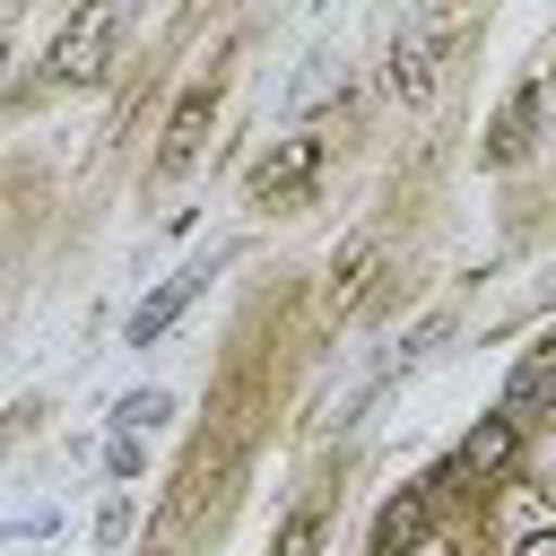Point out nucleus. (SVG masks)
<instances>
[{
    "label": "nucleus",
    "instance_id": "obj_1",
    "mask_svg": "<svg viewBox=\"0 0 556 556\" xmlns=\"http://www.w3.org/2000/svg\"><path fill=\"white\" fill-rule=\"evenodd\" d=\"M113 35H122V17H113V9H87V17H78L61 43H52V78H104Z\"/></svg>",
    "mask_w": 556,
    "mask_h": 556
},
{
    "label": "nucleus",
    "instance_id": "obj_2",
    "mask_svg": "<svg viewBox=\"0 0 556 556\" xmlns=\"http://www.w3.org/2000/svg\"><path fill=\"white\" fill-rule=\"evenodd\" d=\"M200 278H208V269H182V278H165V287H156V295H148L139 313H130V348H148V339H165V321H174V313H182V304L200 295Z\"/></svg>",
    "mask_w": 556,
    "mask_h": 556
},
{
    "label": "nucleus",
    "instance_id": "obj_3",
    "mask_svg": "<svg viewBox=\"0 0 556 556\" xmlns=\"http://www.w3.org/2000/svg\"><path fill=\"white\" fill-rule=\"evenodd\" d=\"M313 165H321V139H295L287 156H269V165L252 174V191H261V200H295V191L313 182Z\"/></svg>",
    "mask_w": 556,
    "mask_h": 556
},
{
    "label": "nucleus",
    "instance_id": "obj_4",
    "mask_svg": "<svg viewBox=\"0 0 556 556\" xmlns=\"http://www.w3.org/2000/svg\"><path fill=\"white\" fill-rule=\"evenodd\" d=\"M200 122H208V87H191V96L174 104V130H165V148H156V165H165V174H182V165L200 156Z\"/></svg>",
    "mask_w": 556,
    "mask_h": 556
},
{
    "label": "nucleus",
    "instance_id": "obj_5",
    "mask_svg": "<svg viewBox=\"0 0 556 556\" xmlns=\"http://www.w3.org/2000/svg\"><path fill=\"white\" fill-rule=\"evenodd\" d=\"M417 530H426V495L408 486V495H391V504H382V521H374V556H400Z\"/></svg>",
    "mask_w": 556,
    "mask_h": 556
},
{
    "label": "nucleus",
    "instance_id": "obj_6",
    "mask_svg": "<svg viewBox=\"0 0 556 556\" xmlns=\"http://www.w3.org/2000/svg\"><path fill=\"white\" fill-rule=\"evenodd\" d=\"M547 400H556V348H547V356H530V365L504 382V417H521V408H547Z\"/></svg>",
    "mask_w": 556,
    "mask_h": 556
},
{
    "label": "nucleus",
    "instance_id": "obj_7",
    "mask_svg": "<svg viewBox=\"0 0 556 556\" xmlns=\"http://www.w3.org/2000/svg\"><path fill=\"white\" fill-rule=\"evenodd\" d=\"M391 87H400V96H426V87H434V43L400 35V43H391Z\"/></svg>",
    "mask_w": 556,
    "mask_h": 556
},
{
    "label": "nucleus",
    "instance_id": "obj_8",
    "mask_svg": "<svg viewBox=\"0 0 556 556\" xmlns=\"http://www.w3.org/2000/svg\"><path fill=\"white\" fill-rule=\"evenodd\" d=\"M504 452H513V426H504V417H495V426H478V434H469V460H478V469H495V460H504Z\"/></svg>",
    "mask_w": 556,
    "mask_h": 556
},
{
    "label": "nucleus",
    "instance_id": "obj_9",
    "mask_svg": "<svg viewBox=\"0 0 556 556\" xmlns=\"http://www.w3.org/2000/svg\"><path fill=\"white\" fill-rule=\"evenodd\" d=\"M113 417H122V426H156V417H165V391H130Z\"/></svg>",
    "mask_w": 556,
    "mask_h": 556
},
{
    "label": "nucleus",
    "instance_id": "obj_10",
    "mask_svg": "<svg viewBox=\"0 0 556 556\" xmlns=\"http://www.w3.org/2000/svg\"><path fill=\"white\" fill-rule=\"evenodd\" d=\"M278 556H313V513H295V521H287V539H278Z\"/></svg>",
    "mask_w": 556,
    "mask_h": 556
},
{
    "label": "nucleus",
    "instance_id": "obj_11",
    "mask_svg": "<svg viewBox=\"0 0 556 556\" xmlns=\"http://www.w3.org/2000/svg\"><path fill=\"white\" fill-rule=\"evenodd\" d=\"M521 556H556V539H530V547H521Z\"/></svg>",
    "mask_w": 556,
    "mask_h": 556
},
{
    "label": "nucleus",
    "instance_id": "obj_12",
    "mask_svg": "<svg viewBox=\"0 0 556 556\" xmlns=\"http://www.w3.org/2000/svg\"><path fill=\"white\" fill-rule=\"evenodd\" d=\"M547 348H556V339H547Z\"/></svg>",
    "mask_w": 556,
    "mask_h": 556
}]
</instances>
